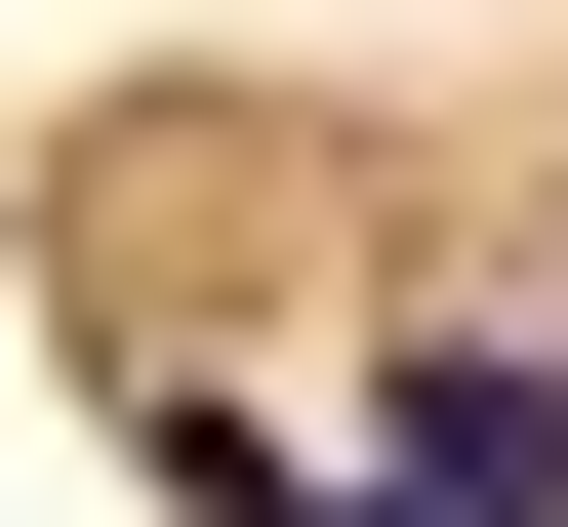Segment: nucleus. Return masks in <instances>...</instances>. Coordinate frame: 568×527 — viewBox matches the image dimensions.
<instances>
[{"label":"nucleus","instance_id":"obj_1","mask_svg":"<svg viewBox=\"0 0 568 527\" xmlns=\"http://www.w3.org/2000/svg\"><path fill=\"white\" fill-rule=\"evenodd\" d=\"M366 446H406V527H568V365H528V325H406Z\"/></svg>","mask_w":568,"mask_h":527}]
</instances>
